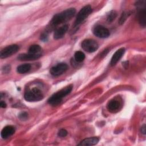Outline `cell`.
Returning <instances> with one entry per match:
<instances>
[{"mask_svg":"<svg viewBox=\"0 0 146 146\" xmlns=\"http://www.w3.org/2000/svg\"><path fill=\"white\" fill-rule=\"evenodd\" d=\"M67 69L68 66L67 64L64 63H60L52 67L50 70V73L53 76H58L64 73Z\"/></svg>","mask_w":146,"mask_h":146,"instance_id":"obj_8","label":"cell"},{"mask_svg":"<svg viewBox=\"0 0 146 146\" xmlns=\"http://www.w3.org/2000/svg\"><path fill=\"white\" fill-rule=\"evenodd\" d=\"M15 131V128L12 125H7L5 127L1 133L2 138L4 139H7L14 133Z\"/></svg>","mask_w":146,"mask_h":146,"instance_id":"obj_12","label":"cell"},{"mask_svg":"<svg viewBox=\"0 0 146 146\" xmlns=\"http://www.w3.org/2000/svg\"><path fill=\"white\" fill-rule=\"evenodd\" d=\"M68 29L67 25H64L56 29L54 34V38L55 39H59L64 36Z\"/></svg>","mask_w":146,"mask_h":146,"instance_id":"obj_13","label":"cell"},{"mask_svg":"<svg viewBox=\"0 0 146 146\" xmlns=\"http://www.w3.org/2000/svg\"><path fill=\"white\" fill-rule=\"evenodd\" d=\"M121 107V103L119 100L117 99H112L107 104V108L108 110L112 112H117Z\"/></svg>","mask_w":146,"mask_h":146,"instance_id":"obj_10","label":"cell"},{"mask_svg":"<svg viewBox=\"0 0 146 146\" xmlns=\"http://www.w3.org/2000/svg\"><path fill=\"white\" fill-rule=\"evenodd\" d=\"M138 6V20L139 23L141 26L144 27L146 25V9H145V1H139L136 3Z\"/></svg>","mask_w":146,"mask_h":146,"instance_id":"obj_5","label":"cell"},{"mask_svg":"<svg viewBox=\"0 0 146 146\" xmlns=\"http://www.w3.org/2000/svg\"><path fill=\"white\" fill-rule=\"evenodd\" d=\"M92 9L90 5H87L83 7L78 13L74 27H78L92 13Z\"/></svg>","mask_w":146,"mask_h":146,"instance_id":"obj_3","label":"cell"},{"mask_svg":"<svg viewBox=\"0 0 146 146\" xmlns=\"http://www.w3.org/2000/svg\"><path fill=\"white\" fill-rule=\"evenodd\" d=\"M72 87V85L70 84L55 93L50 98H49L48 99V103L53 106L58 105L62 101L63 98L66 96L71 92Z\"/></svg>","mask_w":146,"mask_h":146,"instance_id":"obj_2","label":"cell"},{"mask_svg":"<svg viewBox=\"0 0 146 146\" xmlns=\"http://www.w3.org/2000/svg\"><path fill=\"white\" fill-rule=\"evenodd\" d=\"M0 107L1 108H5L6 107V104L5 102H3V101H1L0 102Z\"/></svg>","mask_w":146,"mask_h":146,"instance_id":"obj_26","label":"cell"},{"mask_svg":"<svg viewBox=\"0 0 146 146\" xmlns=\"http://www.w3.org/2000/svg\"><path fill=\"white\" fill-rule=\"evenodd\" d=\"M130 15V13L129 12H127V11H124L123 12L120 18H119V23L120 25H122L124 23V22L126 21V19H127V18L129 17V15Z\"/></svg>","mask_w":146,"mask_h":146,"instance_id":"obj_20","label":"cell"},{"mask_svg":"<svg viewBox=\"0 0 146 146\" xmlns=\"http://www.w3.org/2000/svg\"><path fill=\"white\" fill-rule=\"evenodd\" d=\"M10 67L9 65H6L4 66V67L2 68V71L5 73H7L10 71Z\"/></svg>","mask_w":146,"mask_h":146,"instance_id":"obj_23","label":"cell"},{"mask_svg":"<svg viewBox=\"0 0 146 146\" xmlns=\"http://www.w3.org/2000/svg\"><path fill=\"white\" fill-rule=\"evenodd\" d=\"M40 39L43 40V41H45L47 39V35L46 34V33H44L41 36H40Z\"/></svg>","mask_w":146,"mask_h":146,"instance_id":"obj_25","label":"cell"},{"mask_svg":"<svg viewBox=\"0 0 146 146\" xmlns=\"http://www.w3.org/2000/svg\"><path fill=\"white\" fill-rule=\"evenodd\" d=\"M93 33L95 36L100 38H107L110 35L109 30L101 25L96 26L93 29Z\"/></svg>","mask_w":146,"mask_h":146,"instance_id":"obj_9","label":"cell"},{"mask_svg":"<svg viewBox=\"0 0 146 146\" xmlns=\"http://www.w3.org/2000/svg\"><path fill=\"white\" fill-rule=\"evenodd\" d=\"M117 17V13L115 10H111L107 15V21L108 22H112Z\"/></svg>","mask_w":146,"mask_h":146,"instance_id":"obj_19","label":"cell"},{"mask_svg":"<svg viewBox=\"0 0 146 146\" xmlns=\"http://www.w3.org/2000/svg\"><path fill=\"white\" fill-rule=\"evenodd\" d=\"M31 65L28 63L21 64L17 67V71L19 74H25L29 72L31 69Z\"/></svg>","mask_w":146,"mask_h":146,"instance_id":"obj_16","label":"cell"},{"mask_svg":"<svg viewBox=\"0 0 146 146\" xmlns=\"http://www.w3.org/2000/svg\"><path fill=\"white\" fill-rule=\"evenodd\" d=\"M108 50L107 49L104 50L103 51V52L102 53L101 56H106V55H107V54L108 53Z\"/></svg>","mask_w":146,"mask_h":146,"instance_id":"obj_27","label":"cell"},{"mask_svg":"<svg viewBox=\"0 0 146 146\" xmlns=\"http://www.w3.org/2000/svg\"><path fill=\"white\" fill-rule=\"evenodd\" d=\"M41 54H33L28 52L27 54H19L17 58L20 60H33L38 59L41 56Z\"/></svg>","mask_w":146,"mask_h":146,"instance_id":"obj_14","label":"cell"},{"mask_svg":"<svg viewBox=\"0 0 146 146\" xmlns=\"http://www.w3.org/2000/svg\"><path fill=\"white\" fill-rule=\"evenodd\" d=\"M74 59L76 62H82L85 59V55L80 51H76L74 54Z\"/></svg>","mask_w":146,"mask_h":146,"instance_id":"obj_18","label":"cell"},{"mask_svg":"<svg viewBox=\"0 0 146 146\" xmlns=\"http://www.w3.org/2000/svg\"><path fill=\"white\" fill-rule=\"evenodd\" d=\"M99 141V139L97 137H90L83 139L78 144V145H94L96 144Z\"/></svg>","mask_w":146,"mask_h":146,"instance_id":"obj_15","label":"cell"},{"mask_svg":"<svg viewBox=\"0 0 146 146\" xmlns=\"http://www.w3.org/2000/svg\"><path fill=\"white\" fill-rule=\"evenodd\" d=\"M67 135V131L65 129H60L58 133V136L60 137H64Z\"/></svg>","mask_w":146,"mask_h":146,"instance_id":"obj_22","label":"cell"},{"mask_svg":"<svg viewBox=\"0 0 146 146\" xmlns=\"http://www.w3.org/2000/svg\"><path fill=\"white\" fill-rule=\"evenodd\" d=\"M24 98L28 102H37L41 100L43 98V95L39 89L34 87L25 92Z\"/></svg>","mask_w":146,"mask_h":146,"instance_id":"obj_4","label":"cell"},{"mask_svg":"<svg viewBox=\"0 0 146 146\" xmlns=\"http://www.w3.org/2000/svg\"><path fill=\"white\" fill-rule=\"evenodd\" d=\"M140 131L143 134V135H145L146 133V130H145V124H143L141 128H140Z\"/></svg>","mask_w":146,"mask_h":146,"instance_id":"obj_24","label":"cell"},{"mask_svg":"<svg viewBox=\"0 0 146 146\" xmlns=\"http://www.w3.org/2000/svg\"><path fill=\"white\" fill-rule=\"evenodd\" d=\"M41 47L38 44H33L31 45L29 48L28 52L30 54H41Z\"/></svg>","mask_w":146,"mask_h":146,"instance_id":"obj_17","label":"cell"},{"mask_svg":"<svg viewBox=\"0 0 146 146\" xmlns=\"http://www.w3.org/2000/svg\"><path fill=\"white\" fill-rule=\"evenodd\" d=\"M19 48L17 44H11L3 48L0 52V58L1 59L6 58L16 53Z\"/></svg>","mask_w":146,"mask_h":146,"instance_id":"obj_7","label":"cell"},{"mask_svg":"<svg viewBox=\"0 0 146 146\" xmlns=\"http://www.w3.org/2000/svg\"><path fill=\"white\" fill-rule=\"evenodd\" d=\"M125 52V48L122 47L119 49H118L113 55L111 62H110V64L111 66H115L118 62L119 60L121 59V58L123 56Z\"/></svg>","mask_w":146,"mask_h":146,"instance_id":"obj_11","label":"cell"},{"mask_svg":"<svg viewBox=\"0 0 146 146\" xmlns=\"http://www.w3.org/2000/svg\"><path fill=\"white\" fill-rule=\"evenodd\" d=\"M18 117L21 120H26L28 119V113L26 112H22L19 113Z\"/></svg>","mask_w":146,"mask_h":146,"instance_id":"obj_21","label":"cell"},{"mask_svg":"<svg viewBox=\"0 0 146 146\" xmlns=\"http://www.w3.org/2000/svg\"><path fill=\"white\" fill-rule=\"evenodd\" d=\"M82 48L88 52H94L98 48V43L94 39H87L84 40L82 43Z\"/></svg>","mask_w":146,"mask_h":146,"instance_id":"obj_6","label":"cell"},{"mask_svg":"<svg viewBox=\"0 0 146 146\" xmlns=\"http://www.w3.org/2000/svg\"><path fill=\"white\" fill-rule=\"evenodd\" d=\"M76 10L74 8H70L64 11L55 14L50 22L51 26L52 27L56 26L62 23H64L71 19L75 15Z\"/></svg>","mask_w":146,"mask_h":146,"instance_id":"obj_1","label":"cell"}]
</instances>
